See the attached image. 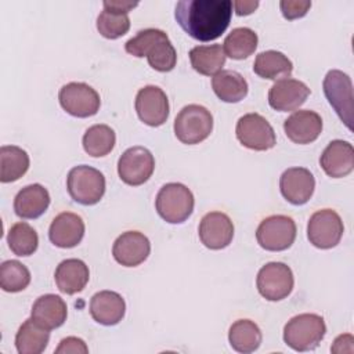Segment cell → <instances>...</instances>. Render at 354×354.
Masks as SVG:
<instances>
[{
    "label": "cell",
    "mask_w": 354,
    "mask_h": 354,
    "mask_svg": "<svg viewBox=\"0 0 354 354\" xmlns=\"http://www.w3.org/2000/svg\"><path fill=\"white\" fill-rule=\"evenodd\" d=\"M126 313L124 299L113 290L97 292L90 300V314L101 325L119 324Z\"/></svg>",
    "instance_id": "22"
},
{
    "label": "cell",
    "mask_w": 354,
    "mask_h": 354,
    "mask_svg": "<svg viewBox=\"0 0 354 354\" xmlns=\"http://www.w3.org/2000/svg\"><path fill=\"white\" fill-rule=\"evenodd\" d=\"M138 3L137 1H108L105 0L104 1V8H109V10H115V11H119V12H124L127 14L130 10H133L134 7H137Z\"/></svg>",
    "instance_id": "39"
},
{
    "label": "cell",
    "mask_w": 354,
    "mask_h": 354,
    "mask_svg": "<svg viewBox=\"0 0 354 354\" xmlns=\"http://www.w3.org/2000/svg\"><path fill=\"white\" fill-rule=\"evenodd\" d=\"M296 224L292 217L272 214L266 217L256 230L257 243L270 252L286 250L296 239Z\"/></svg>",
    "instance_id": "7"
},
{
    "label": "cell",
    "mask_w": 354,
    "mask_h": 354,
    "mask_svg": "<svg viewBox=\"0 0 354 354\" xmlns=\"http://www.w3.org/2000/svg\"><path fill=\"white\" fill-rule=\"evenodd\" d=\"M315 178L306 167H289L279 178L282 196L292 205H304L314 194Z\"/></svg>",
    "instance_id": "17"
},
{
    "label": "cell",
    "mask_w": 354,
    "mask_h": 354,
    "mask_svg": "<svg viewBox=\"0 0 354 354\" xmlns=\"http://www.w3.org/2000/svg\"><path fill=\"white\" fill-rule=\"evenodd\" d=\"M192 68L205 76H214L225 64V53L220 44L196 46L189 51Z\"/></svg>",
    "instance_id": "31"
},
{
    "label": "cell",
    "mask_w": 354,
    "mask_h": 354,
    "mask_svg": "<svg viewBox=\"0 0 354 354\" xmlns=\"http://www.w3.org/2000/svg\"><path fill=\"white\" fill-rule=\"evenodd\" d=\"M295 278L289 266L281 261H271L263 266L256 278L259 293L270 301H279L288 297L293 289Z\"/></svg>",
    "instance_id": "8"
},
{
    "label": "cell",
    "mask_w": 354,
    "mask_h": 354,
    "mask_svg": "<svg viewBox=\"0 0 354 354\" xmlns=\"http://www.w3.org/2000/svg\"><path fill=\"white\" fill-rule=\"evenodd\" d=\"M201 242L212 250L227 248L234 238V224L223 212L206 213L198 228Z\"/></svg>",
    "instance_id": "15"
},
{
    "label": "cell",
    "mask_w": 354,
    "mask_h": 354,
    "mask_svg": "<svg viewBox=\"0 0 354 354\" xmlns=\"http://www.w3.org/2000/svg\"><path fill=\"white\" fill-rule=\"evenodd\" d=\"M253 71L263 79L281 80L290 77L293 64L283 53L277 50H267L257 54L253 62Z\"/></svg>",
    "instance_id": "26"
},
{
    "label": "cell",
    "mask_w": 354,
    "mask_h": 354,
    "mask_svg": "<svg viewBox=\"0 0 354 354\" xmlns=\"http://www.w3.org/2000/svg\"><path fill=\"white\" fill-rule=\"evenodd\" d=\"M263 336L260 328L250 319L235 321L228 330V342L231 347L243 354L256 351L261 344Z\"/></svg>",
    "instance_id": "30"
},
{
    "label": "cell",
    "mask_w": 354,
    "mask_h": 354,
    "mask_svg": "<svg viewBox=\"0 0 354 354\" xmlns=\"http://www.w3.org/2000/svg\"><path fill=\"white\" fill-rule=\"evenodd\" d=\"M136 111L141 122L151 127L162 126L169 118V100L158 86H145L136 95Z\"/></svg>",
    "instance_id": "14"
},
{
    "label": "cell",
    "mask_w": 354,
    "mask_h": 354,
    "mask_svg": "<svg viewBox=\"0 0 354 354\" xmlns=\"http://www.w3.org/2000/svg\"><path fill=\"white\" fill-rule=\"evenodd\" d=\"M97 29L106 39H118L130 29V18L124 12L104 8L97 17Z\"/></svg>",
    "instance_id": "36"
},
{
    "label": "cell",
    "mask_w": 354,
    "mask_h": 354,
    "mask_svg": "<svg viewBox=\"0 0 354 354\" xmlns=\"http://www.w3.org/2000/svg\"><path fill=\"white\" fill-rule=\"evenodd\" d=\"M50 205V194L41 184L24 187L14 198L15 214L21 218H37Z\"/></svg>",
    "instance_id": "25"
},
{
    "label": "cell",
    "mask_w": 354,
    "mask_h": 354,
    "mask_svg": "<svg viewBox=\"0 0 354 354\" xmlns=\"http://www.w3.org/2000/svg\"><path fill=\"white\" fill-rule=\"evenodd\" d=\"M30 272L25 264L18 260H6L0 266V286L4 292L17 293L28 288Z\"/></svg>",
    "instance_id": "35"
},
{
    "label": "cell",
    "mask_w": 354,
    "mask_h": 354,
    "mask_svg": "<svg viewBox=\"0 0 354 354\" xmlns=\"http://www.w3.org/2000/svg\"><path fill=\"white\" fill-rule=\"evenodd\" d=\"M68 307L62 297L47 293L36 299L32 306L30 317L43 328L51 330L59 328L66 321Z\"/></svg>",
    "instance_id": "23"
},
{
    "label": "cell",
    "mask_w": 354,
    "mask_h": 354,
    "mask_svg": "<svg viewBox=\"0 0 354 354\" xmlns=\"http://www.w3.org/2000/svg\"><path fill=\"white\" fill-rule=\"evenodd\" d=\"M310 95V88L306 83L297 79H281L277 80L268 91V104L272 109L279 112H290L301 106L307 97Z\"/></svg>",
    "instance_id": "16"
},
{
    "label": "cell",
    "mask_w": 354,
    "mask_h": 354,
    "mask_svg": "<svg viewBox=\"0 0 354 354\" xmlns=\"http://www.w3.org/2000/svg\"><path fill=\"white\" fill-rule=\"evenodd\" d=\"M84 221L79 214L62 212L53 220L48 230V238L53 245L69 249L80 243L84 236Z\"/></svg>",
    "instance_id": "21"
},
{
    "label": "cell",
    "mask_w": 354,
    "mask_h": 354,
    "mask_svg": "<svg viewBox=\"0 0 354 354\" xmlns=\"http://www.w3.org/2000/svg\"><path fill=\"white\" fill-rule=\"evenodd\" d=\"M82 142L90 156L101 158L113 149L116 134L108 124H94L86 130Z\"/></svg>",
    "instance_id": "33"
},
{
    "label": "cell",
    "mask_w": 354,
    "mask_h": 354,
    "mask_svg": "<svg viewBox=\"0 0 354 354\" xmlns=\"http://www.w3.org/2000/svg\"><path fill=\"white\" fill-rule=\"evenodd\" d=\"M50 340L48 329L40 326L32 317L28 318L15 335V347L19 354H40Z\"/></svg>",
    "instance_id": "28"
},
{
    "label": "cell",
    "mask_w": 354,
    "mask_h": 354,
    "mask_svg": "<svg viewBox=\"0 0 354 354\" xmlns=\"http://www.w3.org/2000/svg\"><path fill=\"white\" fill-rule=\"evenodd\" d=\"M90 278V271L86 263L80 259L62 260L54 272V279L58 289L65 295L82 292Z\"/></svg>",
    "instance_id": "24"
},
{
    "label": "cell",
    "mask_w": 354,
    "mask_h": 354,
    "mask_svg": "<svg viewBox=\"0 0 354 354\" xmlns=\"http://www.w3.org/2000/svg\"><path fill=\"white\" fill-rule=\"evenodd\" d=\"M235 134L243 147L253 151H267L277 144L272 126L266 118L256 112L246 113L238 119Z\"/></svg>",
    "instance_id": "9"
},
{
    "label": "cell",
    "mask_w": 354,
    "mask_h": 354,
    "mask_svg": "<svg viewBox=\"0 0 354 354\" xmlns=\"http://www.w3.org/2000/svg\"><path fill=\"white\" fill-rule=\"evenodd\" d=\"M126 53L133 57H147L148 64L158 72H170L177 62V53L169 36L162 29L148 28L137 32L124 44Z\"/></svg>",
    "instance_id": "2"
},
{
    "label": "cell",
    "mask_w": 354,
    "mask_h": 354,
    "mask_svg": "<svg viewBox=\"0 0 354 354\" xmlns=\"http://www.w3.org/2000/svg\"><path fill=\"white\" fill-rule=\"evenodd\" d=\"M212 87L214 94L224 102H239L248 94V82L236 71L224 69L212 77Z\"/></svg>",
    "instance_id": "27"
},
{
    "label": "cell",
    "mask_w": 354,
    "mask_h": 354,
    "mask_svg": "<svg viewBox=\"0 0 354 354\" xmlns=\"http://www.w3.org/2000/svg\"><path fill=\"white\" fill-rule=\"evenodd\" d=\"M232 7L238 15H249L259 7V1H234Z\"/></svg>",
    "instance_id": "40"
},
{
    "label": "cell",
    "mask_w": 354,
    "mask_h": 354,
    "mask_svg": "<svg viewBox=\"0 0 354 354\" xmlns=\"http://www.w3.org/2000/svg\"><path fill=\"white\" fill-rule=\"evenodd\" d=\"M151 252L149 239L138 231H126L112 246L113 259L124 267H136L147 260Z\"/></svg>",
    "instance_id": "18"
},
{
    "label": "cell",
    "mask_w": 354,
    "mask_h": 354,
    "mask_svg": "<svg viewBox=\"0 0 354 354\" xmlns=\"http://www.w3.org/2000/svg\"><path fill=\"white\" fill-rule=\"evenodd\" d=\"M279 7L282 11V15L286 19H296V18H301L307 14V11L311 7V1H308V0H281Z\"/></svg>",
    "instance_id": "37"
},
{
    "label": "cell",
    "mask_w": 354,
    "mask_h": 354,
    "mask_svg": "<svg viewBox=\"0 0 354 354\" xmlns=\"http://www.w3.org/2000/svg\"><path fill=\"white\" fill-rule=\"evenodd\" d=\"M29 155L17 145L0 148V181L12 183L19 180L29 169Z\"/></svg>",
    "instance_id": "29"
},
{
    "label": "cell",
    "mask_w": 354,
    "mask_h": 354,
    "mask_svg": "<svg viewBox=\"0 0 354 354\" xmlns=\"http://www.w3.org/2000/svg\"><path fill=\"white\" fill-rule=\"evenodd\" d=\"M213 130V116L210 111L198 104L185 105L174 119V134L188 145L206 140Z\"/></svg>",
    "instance_id": "6"
},
{
    "label": "cell",
    "mask_w": 354,
    "mask_h": 354,
    "mask_svg": "<svg viewBox=\"0 0 354 354\" xmlns=\"http://www.w3.org/2000/svg\"><path fill=\"white\" fill-rule=\"evenodd\" d=\"M319 165L332 178H342L354 169V148L348 141L333 140L324 149Z\"/></svg>",
    "instance_id": "20"
},
{
    "label": "cell",
    "mask_w": 354,
    "mask_h": 354,
    "mask_svg": "<svg viewBox=\"0 0 354 354\" xmlns=\"http://www.w3.org/2000/svg\"><path fill=\"white\" fill-rule=\"evenodd\" d=\"M155 170V158L145 147L127 148L118 160V174L127 185H141Z\"/></svg>",
    "instance_id": "13"
},
{
    "label": "cell",
    "mask_w": 354,
    "mask_h": 354,
    "mask_svg": "<svg viewBox=\"0 0 354 354\" xmlns=\"http://www.w3.org/2000/svg\"><path fill=\"white\" fill-rule=\"evenodd\" d=\"M231 15V0H181L174 11L183 30L201 41L220 37L228 28Z\"/></svg>",
    "instance_id": "1"
},
{
    "label": "cell",
    "mask_w": 354,
    "mask_h": 354,
    "mask_svg": "<svg viewBox=\"0 0 354 354\" xmlns=\"http://www.w3.org/2000/svg\"><path fill=\"white\" fill-rule=\"evenodd\" d=\"M326 333L321 315L304 313L292 317L283 326V342L295 351H310L318 347Z\"/></svg>",
    "instance_id": "3"
},
{
    "label": "cell",
    "mask_w": 354,
    "mask_h": 354,
    "mask_svg": "<svg viewBox=\"0 0 354 354\" xmlns=\"http://www.w3.org/2000/svg\"><path fill=\"white\" fill-rule=\"evenodd\" d=\"M283 131L295 144H310L319 137L322 131V119L317 112L310 109L296 111L285 119Z\"/></svg>",
    "instance_id": "19"
},
{
    "label": "cell",
    "mask_w": 354,
    "mask_h": 354,
    "mask_svg": "<svg viewBox=\"0 0 354 354\" xmlns=\"http://www.w3.org/2000/svg\"><path fill=\"white\" fill-rule=\"evenodd\" d=\"M66 188L75 202L86 206L95 205L105 194V177L91 166H75L68 173Z\"/></svg>",
    "instance_id": "5"
},
{
    "label": "cell",
    "mask_w": 354,
    "mask_h": 354,
    "mask_svg": "<svg viewBox=\"0 0 354 354\" xmlns=\"http://www.w3.org/2000/svg\"><path fill=\"white\" fill-rule=\"evenodd\" d=\"M343 231V221L332 209L317 210L307 224V238L318 249L335 248L340 242Z\"/></svg>",
    "instance_id": "12"
},
{
    "label": "cell",
    "mask_w": 354,
    "mask_h": 354,
    "mask_svg": "<svg viewBox=\"0 0 354 354\" xmlns=\"http://www.w3.org/2000/svg\"><path fill=\"white\" fill-rule=\"evenodd\" d=\"M88 347L84 340L76 336H68L59 342V346L55 348V354H87Z\"/></svg>",
    "instance_id": "38"
},
{
    "label": "cell",
    "mask_w": 354,
    "mask_h": 354,
    "mask_svg": "<svg viewBox=\"0 0 354 354\" xmlns=\"http://www.w3.org/2000/svg\"><path fill=\"white\" fill-rule=\"evenodd\" d=\"M324 93L340 120L351 129L353 122V83L347 73L330 69L324 77Z\"/></svg>",
    "instance_id": "10"
},
{
    "label": "cell",
    "mask_w": 354,
    "mask_h": 354,
    "mask_svg": "<svg viewBox=\"0 0 354 354\" xmlns=\"http://www.w3.org/2000/svg\"><path fill=\"white\" fill-rule=\"evenodd\" d=\"M195 199L188 187L181 183L165 184L155 199L158 214L170 224L184 223L194 212Z\"/></svg>",
    "instance_id": "4"
},
{
    "label": "cell",
    "mask_w": 354,
    "mask_h": 354,
    "mask_svg": "<svg viewBox=\"0 0 354 354\" xmlns=\"http://www.w3.org/2000/svg\"><path fill=\"white\" fill-rule=\"evenodd\" d=\"M58 100L62 109L76 118L93 116L101 105L100 94L83 82H71L62 86Z\"/></svg>",
    "instance_id": "11"
},
{
    "label": "cell",
    "mask_w": 354,
    "mask_h": 354,
    "mask_svg": "<svg viewBox=\"0 0 354 354\" xmlns=\"http://www.w3.org/2000/svg\"><path fill=\"white\" fill-rule=\"evenodd\" d=\"M257 33L250 28H235L224 39L223 50L225 57L232 59H245L257 48Z\"/></svg>",
    "instance_id": "32"
},
{
    "label": "cell",
    "mask_w": 354,
    "mask_h": 354,
    "mask_svg": "<svg viewBox=\"0 0 354 354\" xmlns=\"http://www.w3.org/2000/svg\"><path fill=\"white\" fill-rule=\"evenodd\" d=\"M7 243L14 254L21 257L30 256L39 246V236L32 225L25 221H19L11 225L7 235Z\"/></svg>",
    "instance_id": "34"
}]
</instances>
